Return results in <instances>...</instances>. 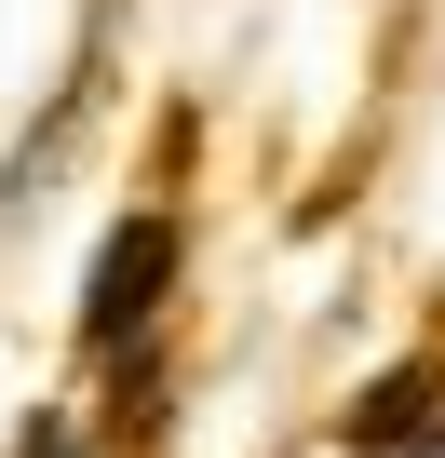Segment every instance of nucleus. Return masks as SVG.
Here are the masks:
<instances>
[{
    "label": "nucleus",
    "instance_id": "f257e3e1",
    "mask_svg": "<svg viewBox=\"0 0 445 458\" xmlns=\"http://www.w3.org/2000/svg\"><path fill=\"white\" fill-rule=\"evenodd\" d=\"M162 270H175V216H122L108 257H95V310H81V337L108 351L122 324H149V310H162Z\"/></svg>",
    "mask_w": 445,
    "mask_h": 458
},
{
    "label": "nucleus",
    "instance_id": "f03ea898",
    "mask_svg": "<svg viewBox=\"0 0 445 458\" xmlns=\"http://www.w3.org/2000/svg\"><path fill=\"white\" fill-rule=\"evenodd\" d=\"M432 391H445V377H432V364H405V377L351 418V445H432V431H445V404H432Z\"/></svg>",
    "mask_w": 445,
    "mask_h": 458
},
{
    "label": "nucleus",
    "instance_id": "7ed1b4c3",
    "mask_svg": "<svg viewBox=\"0 0 445 458\" xmlns=\"http://www.w3.org/2000/svg\"><path fill=\"white\" fill-rule=\"evenodd\" d=\"M14 458H68V431H55V418H41V431H28V445H14Z\"/></svg>",
    "mask_w": 445,
    "mask_h": 458
}]
</instances>
